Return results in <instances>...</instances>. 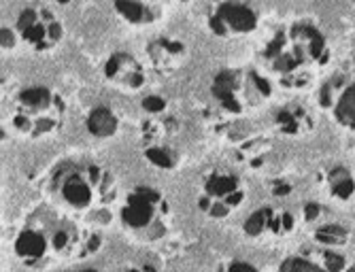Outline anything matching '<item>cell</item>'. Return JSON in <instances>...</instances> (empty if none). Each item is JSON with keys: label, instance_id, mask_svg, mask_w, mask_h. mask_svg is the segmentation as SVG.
I'll use <instances>...</instances> for the list:
<instances>
[{"label": "cell", "instance_id": "obj_1", "mask_svg": "<svg viewBox=\"0 0 355 272\" xmlns=\"http://www.w3.org/2000/svg\"><path fill=\"white\" fill-rule=\"evenodd\" d=\"M266 60L283 83L302 85L328 64L330 49L324 34L302 22L277 34L266 49Z\"/></svg>", "mask_w": 355, "mask_h": 272}, {"label": "cell", "instance_id": "obj_2", "mask_svg": "<svg viewBox=\"0 0 355 272\" xmlns=\"http://www.w3.org/2000/svg\"><path fill=\"white\" fill-rule=\"evenodd\" d=\"M64 117V105L60 98L41 85L26 87L19 92L15 100V111H13V126L17 132L32 136H45L60 130Z\"/></svg>", "mask_w": 355, "mask_h": 272}, {"label": "cell", "instance_id": "obj_3", "mask_svg": "<svg viewBox=\"0 0 355 272\" xmlns=\"http://www.w3.org/2000/svg\"><path fill=\"white\" fill-rule=\"evenodd\" d=\"M245 200V187L241 179L230 170H213L205 177L200 189V209L211 217H225L230 215L239 204Z\"/></svg>", "mask_w": 355, "mask_h": 272}, {"label": "cell", "instance_id": "obj_4", "mask_svg": "<svg viewBox=\"0 0 355 272\" xmlns=\"http://www.w3.org/2000/svg\"><path fill=\"white\" fill-rule=\"evenodd\" d=\"M17 37L37 51L55 47L62 39V26L55 15L43 7H26L15 24Z\"/></svg>", "mask_w": 355, "mask_h": 272}, {"label": "cell", "instance_id": "obj_5", "mask_svg": "<svg viewBox=\"0 0 355 272\" xmlns=\"http://www.w3.org/2000/svg\"><path fill=\"white\" fill-rule=\"evenodd\" d=\"M107 183H109V175H105L103 170L96 166H89L83 170L71 168L58 181L62 198L75 209L92 207L96 194H105V187H109Z\"/></svg>", "mask_w": 355, "mask_h": 272}, {"label": "cell", "instance_id": "obj_6", "mask_svg": "<svg viewBox=\"0 0 355 272\" xmlns=\"http://www.w3.org/2000/svg\"><path fill=\"white\" fill-rule=\"evenodd\" d=\"M166 209L164 198L157 189L141 185L128 196L125 207L121 209V221L132 230H147Z\"/></svg>", "mask_w": 355, "mask_h": 272}, {"label": "cell", "instance_id": "obj_7", "mask_svg": "<svg viewBox=\"0 0 355 272\" xmlns=\"http://www.w3.org/2000/svg\"><path fill=\"white\" fill-rule=\"evenodd\" d=\"M279 272H355V266L349 264V260L338 251L324 247L287 257Z\"/></svg>", "mask_w": 355, "mask_h": 272}, {"label": "cell", "instance_id": "obj_8", "mask_svg": "<svg viewBox=\"0 0 355 272\" xmlns=\"http://www.w3.org/2000/svg\"><path fill=\"white\" fill-rule=\"evenodd\" d=\"M257 26V15L241 3H223L217 7L213 19H211V28L215 30V34L219 37H225V34H247L253 32Z\"/></svg>", "mask_w": 355, "mask_h": 272}, {"label": "cell", "instance_id": "obj_9", "mask_svg": "<svg viewBox=\"0 0 355 272\" xmlns=\"http://www.w3.org/2000/svg\"><path fill=\"white\" fill-rule=\"evenodd\" d=\"M294 230V217L285 209H260L245 221V234L260 238V236H285Z\"/></svg>", "mask_w": 355, "mask_h": 272}, {"label": "cell", "instance_id": "obj_10", "mask_svg": "<svg viewBox=\"0 0 355 272\" xmlns=\"http://www.w3.org/2000/svg\"><path fill=\"white\" fill-rule=\"evenodd\" d=\"M105 77L117 87L139 90L145 83V71L135 56L125 51H115L105 64Z\"/></svg>", "mask_w": 355, "mask_h": 272}, {"label": "cell", "instance_id": "obj_11", "mask_svg": "<svg viewBox=\"0 0 355 272\" xmlns=\"http://www.w3.org/2000/svg\"><path fill=\"white\" fill-rule=\"evenodd\" d=\"M51 249L49 245V238L43 230H37V228H26L15 241V253L21 262L35 266L39 264L47 251Z\"/></svg>", "mask_w": 355, "mask_h": 272}, {"label": "cell", "instance_id": "obj_12", "mask_svg": "<svg viewBox=\"0 0 355 272\" xmlns=\"http://www.w3.org/2000/svg\"><path fill=\"white\" fill-rule=\"evenodd\" d=\"M243 85H245V81H243V77L239 73L223 71L213 81V94H215V98L221 102L225 109H230L234 113H241L243 105H241L239 92L243 90Z\"/></svg>", "mask_w": 355, "mask_h": 272}, {"label": "cell", "instance_id": "obj_13", "mask_svg": "<svg viewBox=\"0 0 355 272\" xmlns=\"http://www.w3.org/2000/svg\"><path fill=\"white\" fill-rule=\"evenodd\" d=\"M275 121L279 130L287 136H304L313 130V115L300 105H287L277 115Z\"/></svg>", "mask_w": 355, "mask_h": 272}, {"label": "cell", "instance_id": "obj_14", "mask_svg": "<svg viewBox=\"0 0 355 272\" xmlns=\"http://www.w3.org/2000/svg\"><path fill=\"white\" fill-rule=\"evenodd\" d=\"M326 183H328V192L334 200L349 202L355 194V179L351 177V173L345 166L330 168L326 175Z\"/></svg>", "mask_w": 355, "mask_h": 272}, {"label": "cell", "instance_id": "obj_15", "mask_svg": "<svg viewBox=\"0 0 355 272\" xmlns=\"http://www.w3.org/2000/svg\"><path fill=\"white\" fill-rule=\"evenodd\" d=\"M334 117L340 126L355 130V81L340 90L334 100Z\"/></svg>", "mask_w": 355, "mask_h": 272}, {"label": "cell", "instance_id": "obj_16", "mask_svg": "<svg viewBox=\"0 0 355 272\" xmlns=\"http://www.w3.org/2000/svg\"><path fill=\"white\" fill-rule=\"evenodd\" d=\"M87 130L94 136H98V139H111V136L117 132V117L113 115V111L98 107L87 117Z\"/></svg>", "mask_w": 355, "mask_h": 272}, {"label": "cell", "instance_id": "obj_17", "mask_svg": "<svg viewBox=\"0 0 355 272\" xmlns=\"http://www.w3.org/2000/svg\"><path fill=\"white\" fill-rule=\"evenodd\" d=\"M315 238L319 245H324L328 249H336V247H343L347 241H349V232L338 226V223H324L315 230Z\"/></svg>", "mask_w": 355, "mask_h": 272}, {"label": "cell", "instance_id": "obj_18", "mask_svg": "<svg viewBox=\"0 0 355 272\" xmlns=\"http://www.w3.org/2000/svg\"><path fill=\"white\" fill-rule=\"evenodd\" d=\"M115 11L130 24H147L155 19V13L145 3H115Z\"/></svg>", "mask_w": 355, "mask_h": 272}, {"label": "cell", "instance_id": "obj_19", "mask_svg": "<svg viewBox=\"0 0 355 272\" xmlns=\"http://www.w3.org/2000/svg\"><path fill=\"white\" fill-rule=\"evenodd\" d=\"M149 53H151L155 64H166V62L171 64L177 56L183 53V45H179L175 41H168V39H159L149 47Z\"/></svg>", "mask_w": 355, "mask_h": 272}, {"label": "cell", "instance_id": "obj_20", "mask_svg": "<svg viewBox=\"0 0 355 272\" xmlns=\"http://www.w3.org/2000/svg\"><path fill=\"white\" fill-rule=\"evenodd\" d=\"M145 155L155 164V166H159V168H173L175 164H177V158L173 155V151H168V149H164V147H159V145H155V147H149L147 151H145Z\"/></svg>", "mask_w": 355, "mask_h": 272}, {"label": "cell", "instance_id": "obj_21", "mask_svg": "<svg viewBox=\"0 0 355 272\" xmlns=\"http://www.w3.org/2000/svg\"><path fill=\"white\" fill-rule=\"evenodd\" d=\"M164 100L162 98H157V96H149V98H145V102H143V109L145 111H149V113H162L164 111Z\"/></svg>", "mask_w": 355, "mask_h": 272}, {"label": "cell", "instance_id": "obj_22", "mask_svg": "<svg viewBox=\"0 0 355 272\" xmlns=\"http://www.w3.org/2000/svg\"><path fill=\"white\" fill-rule=\"evenodd\" d=\"M15 39H19L17 34H13L11 30H7V28H3V49H13L15 47Z\"/></svg>", "mask_w": 355, "mask_h": 272}, {"label": "cell", "instance_id": "obj_23", "mask_svg": "<svg viewBox=\"0 0 355 272\" xmlns=\"http://www.w3.org/2000/svg\"><path fill=\"white\" fill-rule=\"evenodd\" d=\"M228 272H257V268H253L251 264L247 262H232L228 266Z\"/></svg>", "mask_w": 355, "mask_h": 272}, {"label": "cell", "instance_id": "obj_24", "mask_svg": "<svg viewBox=\"0 0 355 272\" xmlns=\"http://www.w3.org/2000/svg\"><path fill=\"white\" fill-rule=\"evenodd\" d=\"M319 213H321V209H319V204H315V202L306 204V209H304L306 221H315V219L319 217Z\"/></svg>", "mask_w": 355, "mask_h": 272}, {"label": "cell", "instance_id": "obj_25", "mask_svg": "<svg viewBox=\"0 0 355 272\" xmlns=\"http://www.w3.org/2000/svg\"><path fill=\"white\" fill-rule=\"evenodd\" d=\"M128 272H143L141 268H132V270H128Z\"/></svg>", "mask_w": 355, "mask_h": 272}]
</instances>
